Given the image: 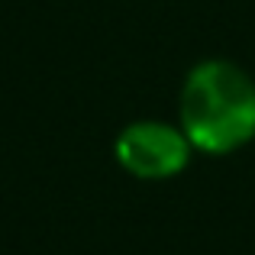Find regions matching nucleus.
<instances>
[{"mask_svg":"<svg viewBox=\"0 0 255 255\" xmlns=\"http://www.w3.org/2000/svg\"><path fill=\"white\" fill-rule=\"evenodd\" d=\"M178 117L197 152L230 155L255 139V81L226 58H207L187 71Z\"/></svg>","mask_w":255,"mask_h":255,"instance_id":"1","label":"nucleus"},{"mask_svg":"<svg viewBox=\"0 0 255 255\" xmlns=\"http://www.w3.org/2000/svg\"><path fill=\"white\" fill-rule=\"evenodd\" d=\"M194 145L187 142L184 129L158 120H139L129 123L117 136V162L129 174L142 181H165L174 178L187 165Z\"/></svg>","mask_w":255,"mask_h":255,"instance_id":"2","label":"nucleus"}]
</instances>
